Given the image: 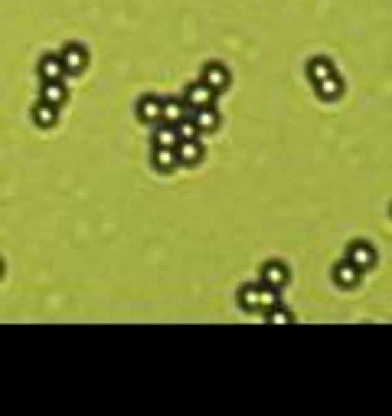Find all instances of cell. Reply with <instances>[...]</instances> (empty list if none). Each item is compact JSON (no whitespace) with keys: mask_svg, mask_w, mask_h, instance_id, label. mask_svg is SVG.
Segmentation results:
<instances>
[{"mask_svg":"<svg viewBox=\"0 0 392 416\" xmlns=\"http://www.w3.org/2000/svg\"><path fill=\"white\" fill-rule=\"evenodd\" d=\"M62 59V69H66V76H82L88 66V50L82 46V43H66L59 53Z\"/></svg>","mask_w":392,"mask_h":416,"instance_id":"6da1fadb","label":"cell"},{"mask_svg":"<svg viewBox=\"0 0 392 416\" xmlns=\"http://www.w3.org/2000/svg\"><path fill=\"white\" fill-rule=\"evenodd\" d=\"M154 171L157 174H173L180 167V158H177V148H154Z\"/></svg>","mask_w":392,"mask_h":416,"instance_id":"30bf717a","label":"cell"},{"mask_svg":"<svg viewBox=\"0 0 392 416\" xmlns=\"http://www.w3.org/2000/svg\"><path fill=\"white\" fill-rule=\"evenodd\" d=\"M216 99V92L199 79V82H193V86H186V95H184V102L190 105V108H199V105H209V102Z\"/></svg>","mask_w":392,"mask_h":416,"instance_id":"8fae6325","label":"cell"},{"mask_svg":"<svg viewBox=\"0 0 392 416\" xmlns=\"http://www.w3.org/2000/svg\"><path fill=\"white\" fill-rule=\"evenodd\" d=\"M360 276H363V269H356L350 259H343V263L333 265V282H337L340 289H353L356 282H360Z\"/></svg>","mask_w":392,"mask_h":416,"instance_id":"9c48e42d","label":"cell"},{"mask_svg":"<svg viewBox=\"0 0 392 416\" xmlns=\"http://www.w3.org/2000/svg\"><path fill=\"white\" fill-rule=\"evenodd\" d=\"M39 102H49V105L62 108V105L69 102V88L62 86V79H49V82H43V88H39Z\"/></svg>","mask_w":392,"mask_h":416,"instance_id":"52a82bcc","label":"cell"},{"mask_svg":"<svg viewBox=\"0 0 392 416\" xmlns=\"http://www.w3.org/2000/svg\"><path fill=\"white\" fill-rule=\"evenodd\" d=\"M265 315L271 318V321H291V312H288V308H282V305H275V308H268V312H265Z\"/></svg>","mask_w":392,"mask_h":416,"instance_id":"44dd1931","label":"cell"},{"mask_svg":"<svg viewBox=\"0 0 392 416\" xmlns=\"http://www.w3.org/2000/svg\"><path fill=\"white\" fill-rule=\"evenodd\" d=\"M258 289L262 285H242L239 289V305H242L245 312H258Z\"/></svg>","mask_w":392,"mask_h":416,"instance_id":"d6986e66","label":"cell"},{"mask_svg":"<svg viewBox=\"0 0 392 416\" xmlns=\"http://www.w3.org/2000/svg\"><path fill=\"white\" fill-rule=\"evenodd\" d=\"M317 86V99H324V102H337L343 95V79L333 73V76H327V79H320V82H314Z\"/></svg>","mask_w":392,"mask_h":416,"instance_id":"5bb4252c","label":"cell"},{"mask_svg":"<svg viewBox=\"0 0 392 416\" xmlns=\"http://www.w3.org/2000/svg\"><path fill=\"white\" fill-rule=\"evenodd\" d=\"M333 73H337L333 63H331V59H324V56H314V59L307 63V79H311V82H320V79L333 76Z\"/></svg>","mask_w":392,"mask_h":416,"instance_id":"e0dca14e","label":"cell"},{"mask_svg":"<svg viewBox=\"0 0 392 416\" xmlns=\"http://www.w3.org/2000/svg\"><path fill=\"white\" fill-rule=\"evenodd\" d=\"M203 141L199 138H186V141H177V158H180V167H196L203 161Z\"/></svg>","mask_w":392,"mask_h":416,"instance_id":"7a4b0ae2","label":"cell"},{"mask_svg":"<svg viewBox=\"0 0 392 416\" xmlns=\"http://www.w3.org/2000/svg\"><path fill=\"white\" fill-rule=\"evenodd\" d=\"M33 122L39 128H52L59 122V108L56 105H49V102H37V108H33Z\"/></svg>","mask_w":392,"mask_h":416,"instance_id":"9a60e30c","label":"cell"},{"mask_svg":"<svg viewBox=\"0 0 392 416\" xmlns=\"http://www.w3.org/2000/svg\"><path fill=\"white\" fill-rule=\"evenodd\" d=\"M275 305H282V295H278V289L262 285V289H258V312H268V308H275Z\"/></svg>","mask_w":392,"mask_h":416,"instance_id":"ac0fdd59","label":"cell"},{"mask_svg":"<svg viewBox=\"0 0 392 416\" xmlns=\"http://www.w3.org/2000/svg\"><path fill=\"white\" fill-rule=\"evenodd\" d=\"M288 278H291V272H288V265L284 263H265L262 265V285H271V289L282 292L284 285H288Z\"/></svg>","mask_w":392,"mask_h":416,"instance_id":"3957f363","label":"cell"},{"mask_svg":"<svg viewBox=\"0 0 392 416\" xmlns=\"http://www.w3.org/2000/svg\"><path fill=\"white\" fill-rule=\"evenodd\" d=\"M193 122L196 128H199V135L203 131H216L219 128V108L209 102V105H199V108H193Z\"/></svg>","mask_w":392,"mask_h":416,"instance_id":"ba28073f","label":"cell"},{"mask_svg":"<svg viewBox=\"0 0 392 416\" xmlns=\"http://www.w3.org/2000/svg\"><path fill=\"white\" fill-rule=\"evenodd\" d=\"M180 118H193V108H190L184 99H167V102H160V122H167V125H177Z\"/></svg>","mask_w":392,"mask_h":416,"instance_id":"277c9868","label":"cell"},{"mask_svg":"<svg viewBox=\"0 0 392 416\" xmlns=\"http://www.w3.org/2000/svg\"><path fill=\"white\" fill-rule=\"evenodd\" d=\"M0 278H3V263H0Z\"/></svg>","mask_w":392,"mask_h":416,"instance_id":"7402d4cb","label":"cell"},{"mask_svg":"<svg viewBox=\"0 0 392 416\" xmlns=\"http://www.w3.org/2000/svg\"><path fill=\"white\" fill-rule=\"evenodd\" d=\"M346 259H350L356 269H369V265L376 263V249H373L369 243L356 240V243H350V246H346Z\"/></svg>","mask_w":392,"mask_h":416,"instance_id":"8992f818","label":"cell"},{"mask_svg":"<svg viewBox=\"0 0 392 416\" xmlns=\"http://www.w3.org/2000/svg\"><path fill=\"white\" fill-rule=\"evenodd\" d=\"M37 73H39V79H43V82H49V79H62V76H66V69H62L59 53H46V56L39 59Z\"/></svg>","mask_w":392,"mask_h":416,"instance_id":"4fadbf2b","label":"cell"},{"mask_svg":"<svg viewBox=\"0 0 392 416\" xmlns=\"http://www.w3.org/2000/svg\"><path fill=\"white\" fill-rule=\"evenodd\" d=\"M177 128L167 125V122H157L154 125V148H177Z\"/></svg>","mask_w":392,"mask_h":416,"instance_id":"2e32d148","label":"cell"},{"mask_svg":"<svg viewBox=\"0 0 392 416\" xmlns=\"http://www.w3.org/2000/svg\"><path fill=\"white\" fill-rule=\"evenodd\" d=\"M203 82H206V86L213 88L216 95H219V92H226V88H229L233 76H229V69H226L222 63H209L206 69H203Z\"/></svg>","mask_w":392,"mask_h":416,"instance_id":"5b68a950","label":"cell"},{"mask_svg":"<svg viewBox=\"0 0 392 416\" xmlns=\"http://www.w3.org/2000/svg\"><path fill=\"white\" fill-rule=\"evenodd\" d=\"M137 122L141 125H157L160 122V99H154V95H144V99L137 102Z\"/></svg>","mask_w":392,"mask_h":416,"instance_id":"7c38bea8","label":"cell"},{"mask_svg":"<svg viewBox=\"0 0 392 416\" xmlns=\"http://www.w3.org/2000/svg\"><path fill=\"white\" fill-rule=\"evenodd\" d=\"M177 138L180 141H186V138H199V128H196V122L193 118H180V122H177Z\"/></svg>","mask_w":392,"mask_h":416,"instance_id":"ffe728a7","label":"cell"}]
</instances>
